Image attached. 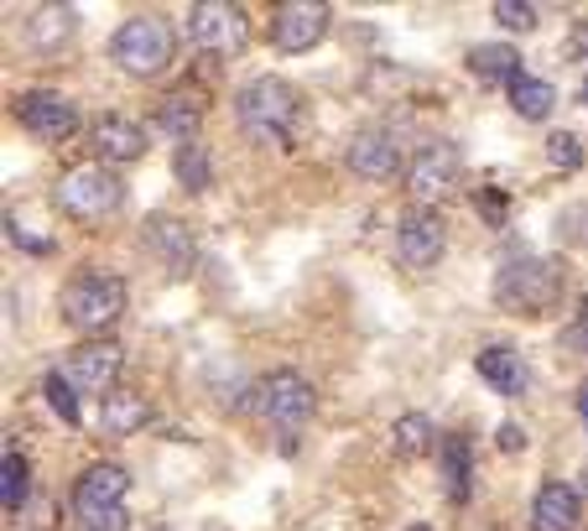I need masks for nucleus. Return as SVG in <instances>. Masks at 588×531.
<instances>
[{"mask_svg":"<svg viewBox=\"0 0 588 531\" xmlns=\"http://www.w3.org/2000/svg\"><path fill=\"white\" fill-rule=\"evenodd\" d=\"M235 115H240V131H245V136L260 141V146H271V141H287L297 131V120H302V95H297L287 79L260 74V79H251L235 95Z\"/></svg>","mask_w":588,"mask_h":531,"instance_id":"1","label":"nucleus"},{"mask_svg":"<svg viewBox=\"0 0 588 531\" xmlns=\"http://www.w3.org/2000/svg\"><path fill=\"white\" fill-rule=\"evenodd\" d=\"M173 53H177V32H173V21L157 16V11H141V16L120 21L115 42H110L115 68L131 74V79H157V74H167Z\"/></svg>","mask_w":588,"mask_h":531,"instance_id":"2","label":"nucleus"},{"mask_svg":"<svg viewBox=\"0 0 588 531\" xmlns=\"http://www.w3.org/2000/svg\"><path fill=\"white\" fill-rule=\"evenodd\" d=\"M125 495H131V474L120 464H89L74 485V516L84 531H125Z\"/></svg>","mask_w":588,"mask_h":531,"instance_id":"3","label":"nucleus"},{"mask_svg":"<svg viewBox=\"0 0 588 531\" xmlns=\"http://www.w3.org/2000/svg\"><path fill=\"white\" fill-rule=\"evenodd\" d=\"M563 297V266L542 256H515L495 276V302L506 313H547Z\"/></svg>","mask_w":588,"mask_h":531,"instance_id":"4","label":"nucleus"},{"mask_svg":"<svg viewBox=\"0 0 588 531\" xmlns=\"http://www.w3.org/2000/svg\"><path fill=\"white\" fill-rule=\"evenodd\" d=\"M58 308H63V323H68V329L104 334V329L125 313V281H120V276H104V272H84L63 287Z\"/></svg>","mask_w":588,"mask_h":531,"instance_id":"5","label":"nucleus"},{"mask_svg":"<svg viewBox=\"0 0 588 531\" xmlns=\"http://www.w3.org/2000/svg\"><path fill=\"white\" fill-rule=\"evenodd\" d=\"M313 380L297 370H271L266 380H260V417L276 428V438H281V449L292 453L297 449V433L313 422Z\"/></svg>","mask_w":588,"mask_h":531,"instance_id":"6","label":"nucleus"},{"mask_svg":"<svg viewBox=\"0 0 588 531\" xmlns=\"http://www.w3.org/2000/svg\"><path fill=\"white\" fill-rule=\"evenodd\" d=\"M58 198V209L68 219H84V224H99L104 214H115L120 203H125V182L115 177V167H104V162H89V167H74V173H63V182L53 188Z\"/></svg>","mask_w":588,"mask_h":531,"instance_id":"7","label":"nucleus"},{"mask_svg":"<svg viewBox=\"0 0 588 531\" xmlns=\"http://www.w3.org/2000/svg\"><path fill=\"white\" fill-rule=\"evenodd\" d=\"M182 37H188V47H198V53L240 58L245 42H251V21H245V11L230 5V0H198V5H188V16H182Z\"/></svg>","mask_w":588,"mask_h":531,"instance_id":"8","label":"nucleus"},{"mask_svg":"<svg viewBox=\"0 0 588 531\" xmlns=\"http://www.w3.org/2000/svg\"><path fill=\"white\" fill-rule=\"evenodd\" d=\"M458 177H464V157L453 141H428L407 167V193L417 198V209H437L443 198L458 193Z\"/></svg>","mask_w":588,"mask_h":531,"instance_id":"9","label":"nucleus"},{"mask_svg":"<svg viewBox=\"0 0 588 531\" xmlns=\"http://www.w3.org/2000/svg\"><path fill=\"white\" fill-rule=\"evenodd\" d=\"M329 21H334V5L323 0H281L271 11V42L281 53H313L329 37Z\"/></svg>","mask_w":588,"mask_h":531,"instance_id":"10","label":"nucleus"},{"mask_svg":"<svg viewBox=\"0 0 588 531\" xmlns=\"http://www.w3.org/2000/svg\"><path fill=\"white\" fill-rule=\"evenodd\" d=\"M448 251V230H443V214L437 209H412V214L396 219V261L412 266V272H428L437 266Z\"/></svg>","mask_w":588,"mask_h":531,"instance_id":"11","label":"nucleus"},{"mask_svg":"<svg viewBox=\"0 0 588 531\" xmlns=\"http://www.w3.org/2000/svg\"><path fill=\"white\" fill-rule=\"evenodd\" d=\"M16 120L37 141H68L74 125H79V110H74V99L58 95V89H26V95L16 99Z\"/></svg>","mask_w":588,"mask_h":531,"instance_id":"12","label":"nucleus"},{"mask_svg":"<svg viewBox=\"0 0 588 531\" xmlns=\"http://www.w3.org/2000/svg\"><path fill=\"white\" fill-rule=\"evenodd\" d=\"M120 365H125V350H120L115 339H89V344H79L74 350V359H68V380L79 386V391H95L99 401L115 391L120 380Z\"/></svg>","mask_w":588,"mask_h":531,"instance_id":"13","label":"nucleus"},{"mask_svg":"<svg viewBox=\"0 0 588 531\" xmlns=\"http://www.w3.org/2000/svg\"><path fill=\"white\" fill-rule=\"evenodd\" d=\"M344 162L354 167V177H365V182H391L401 173V146H396L386 131H359L350 141V152Z\"/></svg>","mask_w":588,"mask_h":531,"instance_id":"14","label":"nucleus"},{"mask_svg":"<svg viewBox=\"0 0 588 531\" xmlns=\"http://www.w3.org/2000/svg\"><path fill=\"white\" fill-rule=\"evenodd\" d=\"M584 495L563 485V479H547L536 500H531V531H578L584 521V506H578Z\"/></svg>","mask_w":588,"mask_h":531,"instance_id":"15","label":"nucleus"},{"mask_svg":"<svg viewBox=\"0 0 588 531\" xmlns=\"http://www.w3.org/2000/svg\"><path fill=\"white\" fill-rule=\"evenodd\" d=\"M146 245H152V256L162 261V266H173V272H188L198 256L193 245V230L182 224V219L173 214H152L146 219Z\"/></svg>","mask_w":588,"mask_h":531,"instance_id":"16","label":"nucleus"},{"mask_svg":"<svg viewBox=\"0 0 588 531\" xmlns=\"http://www.w3.org/2000/svg\"><path fill=\"white\" fill-rule=\"evenodd\" d=\"M95 152L104 167H120V162H141L146 157V131L125 115H104L95 125Z\"/></svg>","mask_w":588,"mask_h":531,"instance_id":"17","label":"nucleus"},{"mask_svg":"<svg viewBox=\"0 0 588 531\" xmlns=\"http://www.w3.org/2000/svg\"><path fill=\"white\" fill-rule=\"evenodd\" d=\"M74 11L68 5H37V11H26V26H21V42L32 47V53H42V58H53L63 42L74 37Z\"/></svg>","mask_w":588,"mask_h":531,"instance_id":"18","label":"nucleus"},{"mask_svg":"<svg viewBox=\"0 0 588 531\" xmlns=\"http://www.w3.org/2000/svg\"><path fill=\"white\" fill-rule=\"evenodd\" d=\"M152 422V401L141 391H125V386H115V391L99 401V428L110 438H131V433H141Z\"/></svg>","mask_w":588,"mask_h":531,"instance_id":"19","label":"nucleus"},{"mask_svg":"<svg viewBox=\"0 0 588 531\" xmlns=\"http://www.w3.org/2000/svg\"><path fill=\"white\" fill-rule=\"evenodd\" d=\"M474 370H479V380H490L500 396L526 391V365H521V354L510 350V344H490V350H479L474 354Z\"/></svg>","mask_w":588,"mask_h":531,"instance_id":"20","label":"nucleus"},{"mask_svg":"<svg viewBox=\"0 0 588 531\" xmlns=\"http://www.w3.org/2000/svg\"><path fill=\"white\" fill-rule=\"evenodd\" d=\"M198 125H203V104H198V95H167L157 110V131L162 136H173L177 146H188V141H198Z\"/></svg>","mask_w":588,"mask_h":531,"instance_id":"21","label":"nucleus"},{"mask_svg":"<svg viewBox=\"0 0 588 531\" xmlns=\"http://www.w3.org/2000/svg\"><path fill=\"white\" fill-rule=\"evenodd\" d=\"M469 74L485 84H515L521 79V53L506 42H479L469 53Z\"/></svg>","mask_w":588,"mask_h":531,"instance_id":"22","label":"nucleus"},{"mask_svg":"<svg viewBox=\"0 0 588 531\" xmlns=\"http://www.w3.org/2000/svg\"><path fill=\"white\" fill-rule=\"evenodd\" d=\"M437 474H443V490H448L453 506H464L469 500V479H474V458H469V438H443V464H437Z\"/></svg>","mask_w":588,"mask_h":531,"instance_id":"23","label":"nucleus"},{"mask_svg":"<svg viewBox=\"0 0 588 531\" xmlns=\"http://www.w3.org/2000/svg\"><path fill=\"white\" fill-rule=\"evenodd\" d=\"M391 449L396 458H428L432 449H437V428H432V417L422 412H407V417H396V428H391Z\"/></svg>","mask_w":588,"mask_h":531,"instance_id":"24","label":"nucleus"},{"mask_svg":"<svg viewBox=\"0 0 588 531\" xmlns=\"http://www.w3.org/2000/svg\"><path fill=\"white\" fill-rule=\"evenodd\" d=\"M552 104H557V89H552L547 79H531V74H521V79L510 84V110L521 120H547Z\"/></svg>","mask_w":588,"mask_h":531,"instance_id":"25","label":"nucleus"},{"mask_svg":"<svg viewBox=\"0 0 588 531\" xmlns=\"http://www.w3.org/2000/svg\"><path fill=\"white\" fill-rule=\"evenodd\" d=\"M26 500H32V469H26L21 453H5V464H0V506H5V516H21Z\"/></svg>","mask_w":588,"mask_h":531,"instance_id":"26","label":"nucleus"},{"mask_svg":"<svg viewBox=\"0 0 588 531\" xmlns=\"http://www.w3.org/2000/svg\"><path fill=\"white\" fill-rule=\"evenodd\" d=\"M177 182L188 188V193H203L209 182H214V167H209V152H203V141H188V146H177Z\"/></svg>","mask_w":588,"mask_h":531,"instance_id":"27","label":"nucleus"},{"mask_svg":"<svg viewBox=\"0 0 588 531\" xmlns=\"http://www.w3.org/2000/svg\"><path fill=\"white\" fill-rule=\"evenodd\" d=\"M42 391H47V407H53V412H58L63 422H68V428L79 422V386H74L68 375L53 370L47 380H42Z\"/></svg>","mask_w":588,"mask_h":531,"instance_id":"28","label":"nucleus"},{"mask_svg":"<svg viewBox=\"0 0 588 531\" xmlns=\"http://www.w3.org/2000/svg\"><path fill=\"white\" fill-rule=\"evenodd\" d=\"M490 16L506 26V32H531L536 26V5L531 0H495Z\"/></svg>","mask_w":588,"mask_h":531,"instance_id":"29","label":"nucleus"},{"mask_svg":"<svg viewBox=\"0 0 588 531\" xmlns=\"http://www.w3.org/2000/svg\"><path fill=\"white\" fill-rule=\"evenodd\" d=\"M547 162L552 167H563V173H578V167H584V146H578V136H568V131L547 136Z\"/></svg>","mask_w":588,"mask_h":531,"instance_id":"30","label":"nucleus"},{"mask_svg":"<svg viewBox=\"0 0 588 531\" xmlns=\"http://www.w3.org/2000/svg\"><path fill=\"white\" fill-rule=\"evenodd\" d=\"M563 350L588 354V308L578 313V323H568V329H563Z\"/></svg>","mask_w":588,"mask_h":531,"instance_id":"31","label":"nucleus"},{"mask_svg":"<svg viewBox=\"0 0 588 531\" xmlns=\"http://www.w3.org/2000/svg\"><path fill=\"white\" fill-rule=\"evenodd\" d=\"M495 443H500V453H515V449H526V433H521L515 422H500V438H495Z\"/></svg>","mask_w":588,"mask_h":531,"instance_id":"32","label":"nucleus"},{"mask_svg":"<svg viewBox=\"0 0 588 531\" xmlns=\"http://www.w3.org/2000/svg\"><path fill=\"white\" fill-rule=\"evenodd\" d=\"M578 417H584V428H588V380L578 386Z\"/></svg>","mask_w":588,"mask_h":531,"instance_id":"33","label":"nucleus"},{"mask_svg":"<svg viewBox=\"0 0 588 531\" xmlns=\"http://www.w3.org/2000/svg\"><path fill=\"white\" fill-rule=\"evenodd\" d=\"M578 495H584V500H588V469L578 474Z\"/></svg>","mask_w":588,"mask_h":531,"instance_id":"34","label":"nucleus"},{"mask_svg":"<svg viewBox=\"0 0 588 531\" xmlns=\"http://www.w3.org/2000/svg\"><path fill=\"white\" fill-rule=\"evenodd\" d=\"M578 104H588V79H584V89H578Z\"/></svg>","mask_w":588,"mask_h":531,"instance_id":"35","label":"nucleus"},{"mask_svg":"<svg viewBox=\"0 0 588 531\" xmlns=\"http://www.w3.org/2000/svg\"><path fill=\"white\" fill-rule=\"evenodd\" d=\"M407 531H432V527H428V521H412V527H407Z\"/></svg>","mask_w":588,"mask_h":531,"instance_id":"36","label":"nucleus"}]
</instances>
